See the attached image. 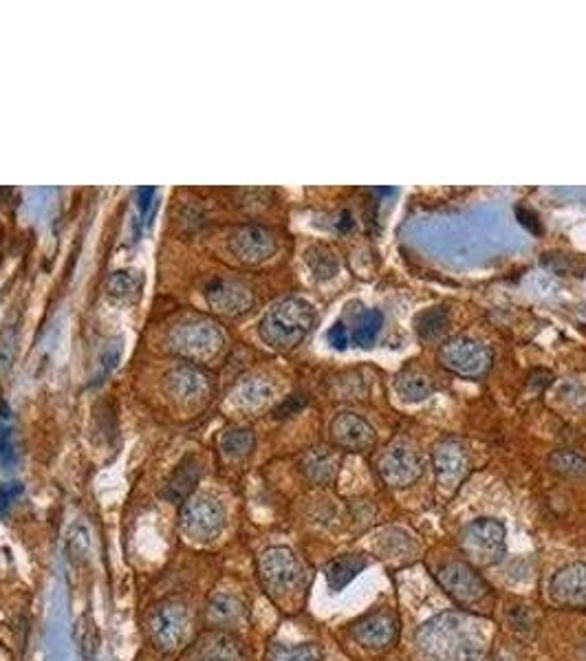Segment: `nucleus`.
<instances>
[{"mask_svg": "<svg viewBox=\"0 0 586 661\" xmlns=\"http://www.w3.org/2000/svg\"><path fill=\"white\" fill-rule=\"evenodd\" d=\"M318 313L305 298H285L276 302L274 307L260 320V338L271 349L291 351L307 338L311 329L316 327Z\"/></svg>", "mask_w": 586, "mask_h": 661, "instance_id": "nucleus-2", "label": "nucleus"}, {"mask_svg": "<svg viewBox=\"0 0 586 661\" xmlns=\"http://www.w3.org/2000/svg\"><path fill=\"white\" fill-rule=\"evenodd\" d=\"M324 653L318 644L307 642L300 646H282L274 644L269 648L267 661H322Z\"/></svg>", "mask_w": 586, "mask_h": 661, "instance_id": "nucleus-31", "label": "nucleus"}, {"mask_svg": "<svg viewBox=\"0 0 586 661\" xmlns=\"http://www.w3.org/2000/svg\"><path fill=\"white\" fill-rule=\"evenodd\" d=\"M75 644H78L82 661H95L100 653V628H97L91 613H82L73 628Z\"/></svg>", "mask_w": 586, "mask_h": 661, "instance_id": "nucleus-26", "label": "nucleus"}, {"mask_svg": "<svg viewBox=\"0 0 586 661\" xmlns=\"http://www.w3.org/2000/svg\"><path fill=\"white\" fill-rule=\"evenodd\" d=\"M186 661H245L241 642L227 631H208L192 644Z\"/></svg>", "mask_w": 586, "mask_h": 661, "instance_id": "nucleus-15", "label": "nucleus"}, {"mask_svg": "<svg viewBox=\"0 0 586 661\" xmlns=\"http://www.w3.org/2000/svg\"><path fill=\"white\" fill-rule=\"evenodd\" d=\"M108 294L117 300H133L139 294V278L133 272H115L108 278Z\"/></svg>", "mask_w": 586, "mask_h": 661, "instance_id": "nucleus-32", "label": "nucleus"}, {"mask_svg": "<svg viewBox=\"0 0 586 661\" xmlns=\"http://www.w3.org/2000/svg\"><path fill=\"white\" fill-rule=\"evenodd\" d=\"M353 637L357 639V644L368 650H382V648L390 646L397 637L395 615L388 611L368 613L353 626Z\"/></svg>", "mask_w": 586, "mask_h": 661, "instance_id": "nucleus-17", "label": "nucleus"}, {"mask_svg": "<svg viewBox=\"0 0 586 661\" xmlns=\"http://www.w3.org/2000/svg\"><path fill=\"white\" fill-rule=\"evenodd\" d=\"M157 210V190L155 188H141L137 190V223L135 232H141V227L148 225Z\"/></svg>", "mask_w": 586, "mask_h": 661, "instance_id": "nucleus-35", "label": "nucleus"}, {"mask_svg": "<svg viewBox=\"0 0 586 661\" xmlns=\"http://www.w3.org/2000/svg\"><path fill=\"white\" fill-rule=\"evenodd\" d=\"M208 620L225 631V628H236L247 620V606L241 598L230 593H216L208 604Z\"/></svg>", "mask_w": 586, "mask_h": 661, "instance_id": "nucleus-21", "label": "nucleus"}, {"mask_svg": "<svg viewBox=\"0 0 586 661\" xmlns=\"http://www.w3.org/2000/svg\"><path fill=\"white\" fill-rule=\"evenodd\" d=\"M205 300H208L214 313L234 318L241 316L247 309H252L254 294L249 291V287L238 283V280H212V283L205 287Z\"/></svg>", "mask_w": 586, "mask_h": 661, "instance_id": "nucleus-14", "label": "nucleus"}, {"mask_svg": "<svg viewBox=\"0 0 586 661\" xmlns=\"http://www.w3.org/2000/svg\"><path fill=\"white\" fill-rule=\"evenodd\" d=\"M417 333L421 340L432 342V340H439L443 333L448 331V324H450V313L446 307H432L428 311H423L417 316Z\"/></svg>", "mask_w": 586, "mask_h": 661, "instance_id": "nucleus-29", "label": "nucleus"}, {"mask_svg": "<svg viewBox=\"0 0 586 661\" xmlns=\"http://www.w3.org/2000/svg\"><path fill=\"white\" fill-rule=\"evenodd\" d=\"M16 459H18V454H16L14 430H12V426L3 424L0 426V465H3L5 470H12Z\"/></svg>", "mask_w": 586, "mask_h": 661, "instance_id": "nucleus-36", "label": "nucleus"}, {"mask_svg": "<svg viewBox=\"0 0 586 661\" xmlns=\"http://www.w3.org/2000/svg\"><path fill=\"white\" fill-rule=\"evenodd\" d=\"M223 331L208 318H190L177 324L168 335L170 351L192 362H205L223 349Z\"/></svg>", "mask_w": 586, "mask_h": 661, "instance_id": "nucleus-4", "label": "nucleus"}, {"mask_svg": "<svg viewBox=\"0 0 586 661\" xmlns=\"http://www.w3.org/2000/svg\"><path fill=\"white\" fill-rule=\"evenodd\" d=\"M199 476H201V465L197 457H192L190 454V457L183 459L175 468V472L170 474V479L166 481L164 487V496L172 503H186L192 496V490L199 483Z\"/></svg>", "mask_w": 586, "mask_h": 661, "instance_id": "nucleus-20", "label": "nucleus"}, {"mask_svg": "<svg viewBox=\"0 0 586 661\" xmlns=\"http://www.w3.org/2000/svg\"><path fill=\"white\" fill-rule=\"evenodd\" d=\"M20 492H23L20 483H3V485H0V516L7 514V509L12 507V503L16 501V496Z\"/></svg>", "mask_w": 586, "mask_h": 661, "instance_id": "nucleus-39", "label": "nucleus"}, {"mask_svg": "<svg viewBox=\"0 0 586 661\" xmlns=\"http://www.w3.org/2000/svg\"><path fill=\"white\" fill-rule=\"evenodd\" d=\"M168 393L179 402H192L208 390V377L197 366H179L166 379Z\"/></svg>", "mask_w": 586, "mask_h": 661, "instance_id": "nucleus-19", "label": "nucleus"}, {"mask_svg": "<svg viewBox=\"0 0 586 661\" xmlns=\"http://www.w3.org/2000/svg\"><path fill=\"white\" fill-rule=\"evenodd\" d=\"M14 344H16V333L14 331H5L3 338H0V373H5L7 368L12 366Z\"/></svg>", "mask_w": 586, "mask_h": 661, "instance_id": "nucleus-38", "label": "nucleus"}, {"mask_svg": "<svg viewBox=\"0 0 586 661\" xmlns=\"http://www.w3.org/2000/svg\"><path fill=\"white\" fill-rule=\"evenodd\" d=\"M366 567H368V560L360 554H346V556L331 560L327 569H324L331 591H342L346 584H351Z\"/></svg>", "mask_w": 586, "mask_h": 661, "instance_id": "nucleus-23", "label": "nucleus"}, {"mask_svg": "<svg viewBox=\"0 0 586 661\" xmlns=\"http://www.w3.org/2000/svg\"><path fill=\"white\" fill-rule=\"evenodd\" d=\"M254 446H256L254 432L249 428H243V426L225 430L223 437H221V452H223V457L230 459V461L245 459L247 454L254 450Z\"/></svg>", "mask_w": 586, "mask_h": 661, "instance_id": "nucleus-27", "label": "nucleus"}, {"mask_svg": "<svg viewBox=\"0 0 586 661\" xmlns=\"http://www.w3.org/2000/svg\"><path fill=\"white\" fill-rule=\"evenodd\" d=\"M549 468L567 479H586V457L573 450H558L549 457Z\"/></svg>", "mask_w": 586, "mask_h": 661, "instance_id": "nucleus-30", "label": "nucleus"}, {"mask_svg": "<svg viewBox=\"0 0 586 661\" xmlns=\"http://www.w3.org/2000/svg\"><path fill=\"white\" fill-rule=\"evenodd\" d=\"M437 360L450 373L461 377H481L490 371L494 355L490 346L468 338V335H454V338L441 342Z\"/></svg>", "mask_w": 586, "mask_h": 661, "instance_id": "nucleus-5", "label": "nucleus"}, {"mask_svg": "<svg viewBox=\"0 0 586 661\" xmlns=\"http://www.w3.org/2000/svg\"><path fill=\"white\" fill-rule=\"evenodd\" d=\"M225 527V509L219 498L210 494L190 496L181 509V532L197 543L219 538Z\"/></svg>", "mask_w": 586, "mask_h": 661, "instance_id": "nucleus-7", "label": "nucleus"}, {"mask_svg": "<svg viewBox=\"0 0 586 661\" xmlns=\"http://www.w3.org/2000/svg\"><path fill=\"white\" fill-rule=\"evenodd\" d=\"M437 580L441 584V589L446 591L454 602H459L463 606H470L481 602L487 593H490V587L487 582L476 573L474 567H470L468 562H448L443 565L437 573Z\"/></svg>", "mask_w": 586, "mask_h": 661, "instance_id": "nucleus-10", "label": "nucleus"}, {"mask_svg": "<svg viewBox=\"0 0 586 661\" xmlns=\"http://www.w3.org/2000/svg\"><path fill=\"white\" fill-rule=\"evenodd\" d=\"M423 468H426V463H423L421 452L410 446L408 441L390 443L377 457L379 476L395 490H406V487L415 485L421 479Z\"/></svg>", "mask_w": 586, "mask_h": 661, "instance_id": "nucleus-8", "label": "nucleus"}, {"mask_svg": "<svg viewBox=\"0 0 586 661\" xmlns=\"http://www.w3.org/2000/svg\"><path fill=\"white\" fill-rule=\"evenodd\" d=\"M580 661H586V639H584L582 646H580Z\"/></svg>", "mask_w": 586, "mask_h": 661, "instance_id": "nucleus-40", "label": "nucleus"}, {"mask_svg": "<svg viewBox=\"0 0 586 661\" xmlns=\"http://www.w3.org/2000/svg\"><path fill=\"white\" fill-rule=\"evenodd\" d=\"M333 446L349 452H368L377 441L375 428L357 413H340L331 421Z\"/></svg>", "mask_w": 586, "mask_h": 661, "instance_id": "nucleus-13", "label": "nucleus"}, {"mask_svg": "<svg viewBox=\"0 0 586 661\" xmlns=\"http://www.w3.org/2000/svg\"><path fill=\"white\" fill-rule=\"evenodd\" d=\"M549 595L562 606L586 604V562H571L558 569L549 582Z\"/></svg>", "mask_w": 586, "mask_h": 661, "instance_id": "nucleus-16", "label": "nucleus"}, {"mask_svg": "<svg viewBox=\"0 0 586 661\" xmlns=\"http://www.w3.org/2000/svg\"><path fill=\"white\" fill-rule=\"evenodd\" d=\"M258 573L271 593H289L300 587L305 569L289 547H269L258 556Z\"/></svg>", "mask_w": 586, "mask_h": 661, "instance_id": "nucleus-9", "label": "nucleus"}, {"mask_svg": "<svg viewBox=\"0 0 586 661\" xmlns=\"http://www.w3.org/2000/svg\"><path fill=\"white\" fill-rule=\"evenodd\" d=\"M461 549L476 567H494L505 558L507 532L496 518H476L461 529Z\"/></svg>", "mask_w": 586, "mask_h": 661, "instance_id": "nucleus-3", "label": "nucleus"}, {"mask_svg": "<svg viewBox=\"0 0 586 661\" xmlns=\"http://www.w3.org/2000/svg\"><path fill=\"white\" fill-rule=\"evenodd\" d=\"M67 556L73 565H82L89 556V529L84 525H73L67 536Z\"/></svg>", "mask_w": 586, "mask_h": 661, "instance_id": "nucleus-33", "label": "nucleus"}, {"mask_svg": "<svg viewBox=\"0 0 586 661\" xmlns=\"http://www.w3.org/2000/svg\"><path fill=\"white\" fill-rule=\"evenodd\" d=\"M342 468V452L340 448L331 446H316L307 450L300 457V470L311 483L329 485L338 479Z\"/></svg>", "mask_w": 586, "mask_h": 661, "instance_id": "nucleus-18", "label": "nucleus"}, {"mask_svg": "<svg viewBox=\"0 0 586 661\" xmlns=\"http://www.w3.org/2000/svg\"><path fill=\"white\" fill-rule=\"evenodd\" d=\"M437 393L434 379L421 371H406L395 379V395L404 404H421Z\"/></svg>", "mask_w": 586, "mask_h": 661, "instance_id": "nucleus-22", "label": "nucleus"}, {"mask_svg": "<svg viewBox=\"0 0 586 661\" xmlns=\"http://www.w3.org/2000/svg\"><path fill=\"white\" fill-rule=\"evenodd\" d=\"M384 318L382 313L371 309V311H360V316L353 318V331L346 333V342H355L357 346H371L379 331H382Z\"/></svg>", "mask_w": 586, "mask_h": 661, "instance_id": "nucleus-28", "label": "nucleus"}, {"mask_svg": "<svg viewBox=\"0 0 586 661\" xmlns=\"http://www.w3.org/2000/svg\"><path fill=\"white\" fill-rule=\"evenodd\" d=\"M278 243L276 236L267 227L260 225H245L230 238V252L238 263L243 265H260L276 254Z\"/></svg>", "mask_w": 586, "mask_h": 661, "instance_id": "nucleus-12", "label": "nucleus"}, {"mask_svg": "<svg viewBox=\"0 0 586 661\" xmlns=\"http://www.w3.org/2000/svg\"><path fill=\"white\" fill-rule=\"evenodd\" d=\"M271 397H274V388H271V384H267L265 379H258V377L249 379V382H243L232 395L234 404L241 410H249V413L265 408L271 402Z\"/></svg>", "mask_w": 586, "mask_h": 661, "instance_id": "nucleus-24", "label": "nucleus"}, {"mask_svg": "<svg viewBox=\"0 0 586 661\" xmlns=\"http://www.w3.org/2000/svg\"><path fill=\"white\" fill-rule=\"evenodd\" d=\"M122 353H124V342L122 340H111L104 344V349L100 353V360H97V373L95 379L100 382L102 377H106L108 373L113 371V368L122 360Z\"/></svg>", "mask_w": 586, "mask_h": 661, "instance_id": "nucleus-34", "label": "nucleus"}, {"mask_svg": "<svg viewBox=\"0 0 586 661\" xmlns=\"http://www.w3.org/2000/svg\"><path fill=\"white\" fill-rule=\"evenodd\" d=\"M470 465L472 461L468 448L454 437L441 439L432 450L434 476H437V483L446 487V490H457L465 481V476L470 474Z\"/></svg>", "mask_w": 586, "mask_h": 661, "instance_id": "nucleus-11", "label": "nucleus"}, {"mask_svg": "<svg viewBox=\"0 0 586 661\" xmlns=\"http://www.w3.org/2000/svg\"><path fill=\"white\" fill-rule=\"evenodd\" d=\"M417 646L428 661H485L490 631L481 617L448 611L421 624Z\"/></svg>", "mask_w": 586, "mask_h": 661, "instance_id": "nucleus-1", "label": "nucleus"}, {"mask_svg": "<svg viewBox=\"0 0 586 661\" xmlns=\"http://www.w3.org/2000/svg\"><path fill=\"white\" fill-rule=\"evenodd\" d=\"M148 633L159 650L175 653L186 644L190 633L188 606L175 598L159 602L148 617Z\"/></svg>", "mask_w": 586, "mask_h": 661, "instance_id": "nucleus-6", "label": "nucleus"}, {"mask_svg": "<svg viewBox=\"0 0 586 661\" xmlns=\"http://www.w3.org/2000/svg\"><path fill=\"white\" fill-rule=\"evenodd\" d=\"M412 547V540L408 534L404 532H397V538L390 536L386 540V556H393V558H408V551Z\"/></svg>", "mask_w": 586, "mask_h": 661, "instance_id": "nucleus-37", "label": "nucleus"}, {"mask_svg": "<svg viewBox=\"0 0 586 661\" xmlns=\"http://www.w3.org/2000/svg\"><path fill=\"white\" fill-rule=\"evenodd\" d=\"M305 263L313 278L320 280V283H327V280H333L340 274V260L327 245H311L305 252Z\"/></svg>", "mask_w": 586, "mask_h": 661, "instance_id": "nucleus-25", "label": "nucleus"}]
</instances>
